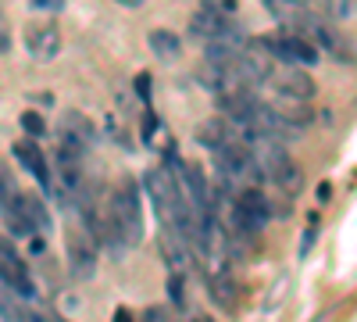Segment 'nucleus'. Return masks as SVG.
I'll return each instance as SVG.
<instances>
[{
  "mask_svg": "<svg viewBox=\"0 0 357 322\" xmlns=\"http://www.w3.org/2000/svg\"><path fill=\"white\" fill-rule=\"evenodd\" d=\"M107 208H111V219H114L118 233H122L126 247L143 244V193H139V183L132 180V175L118 180Z\"/></svg>",
  "mask_w": 357,
  "mask_h": 322,
  "instance_id": "nucleus-1",
  "label": "nucleus"
},
{
  "mask_svg": "<svg viewBox=\"0 0 357 322\" xmlns=\"http://www.w3.org/2000/svg\"><path fill=\"white\" fill-rule=\"evenodd\" d=\"M289 29H304V40L307 43H314V50L321 54H333L336 57V61L340 65H354L357 61V50H354V43L340 33V29L333 25V22H325L321 15H311V11H301V15H296V22L289 25Z\"/></svg>",
  "mask_w": 357,
  "mask_h": 322,
  "instance_id": "nucleus-2",
  "label": "nucleus"
},
{
  "mask_svg": "<svg viewBox=\"0 0 357 322\" xmlns=\"http://www.w3.org/2000/svg\"><path fill=\"white\" fill-rule=\"evenodd\" d=\"M0 286L15 298H33V276H29V261L18 254L15 240L0 233Z\"/></svg>",
  "mask_w": 357,
  "mask_h": 322,
  "instance_id": "nucleus-3",
  "label": "nucleus"
},
{
  "mask_svg": "<svg viewBox=\"0 0 357 322\" xmlns=\"http://www.w3.org/2000/svg\"><path fill=\"white\" fill-rule=\"evenodd\" d=\"M264 47H268V54H272L279 65H293V68L318 65V50H314V43H307L301 33H286V29H282L279 36L264 40Z\"/></svg>",
  "mask_w": 357,
  "mask_h": 322,
  "instance_id": "nucleus-4",
  "label": "nucleus"
},
{
  "mask_svg": "<svg viewBox=\"0 0 357 322\" xmlns=\"http://www.w3.org/2000/svg\"><path fill=\"white\" fill-rule=\"evenodd\" d=\"M65 251H68V269H72L75 279H89L97 272V244L86 229L72 226L65 233Z\"/></svg>",
  "mask_w": 357,
  "mask_h": 322,
  "instance_id": "nucleus-5",
  "label": "nucleus"
},
{
  "mask_svg": "<svg viewBox=\"0 0 357 322\" xmlns=\"http://www.w3.org/2000/svg\"><path fill=\"white\" fill-rule=\"evenodd\" d=\"M264 86H272L279 97H286V104H289V101H307V97H314V90H318L314 79H311L304 68H293V65H275Z\"/></svg>",
  "mask_w": 357,
  "mask_h": 322,
  "instance_id": "nucleus-6",
  "label": "nucleus"
},
{
  "mask_svg": "<svg viewBox=\"0 0 357 322\" xmlns=\"http://www.w3.org/2000/svg\"><path fill=\"white\" fill-rule=\"evenodd\" d=\"M25 50L36 61H54L61 54V29L54 22H29L25 25Z\"/></svg>",
  "mask_w": 357,
  "mask_h": 322,
  "instance_id": "nucleus-7",
  "label": "nucleus"
},
{
  "mask_svg": "<svg viewBox=\"0 0 357 322\" xmlns=\"http://www.w3.org/2000/svg\"><path fill=\"white\" fill-rule=\"evenodd\" d=\"M15 158L22 161V168L33 175V180L47 190V193H54V180H50V165H47V158H43V147L36 140H18L15 143Z\"/></svg>",
  "mask_w": 357,
  "mask_h": 322,
  "instance_id": "nucleus-8",
  "label": "nucleus"
},
{
  "mask_svg": "<svg viewBox=\"0 0 357 322\" xmlns=\"http://www.w3.org/2000/svg\"><path fill=\"white\" fill-rule=\"evenodd\" d=\"M57 140H68V143H75V147L89 151L97 143V129H93V122H89L86 115L65 111L61 115V126H57Z\"/></svg>",
  "mask_w": 357,
  "mask_h": 322,
  "instance_id": "nucleus-9",
  "label": "nucleus"
},
{
  "mask_svg": "<svg viewBox=\"0 0 357 322\" xmlns=\"http://www.w3.org/2000/svg\"><path fill=\"white\" fill-rule=\"evenodd\" d=\"M197 143H200V147H207L211 154H218V151L229 147V143H240V140H236L232 122H225V119H207V122L197 129Z\"/></svg>",
  "mask_w": 357,
  "mask_h": 322,
  "instance_id": "nucleus-10",
  "label": "nucleus"
},
{
  "mask_svg": "<svg viewBox=\"0 0 357 322\" xmlns=\"http://www.w3.org/2000/svg\"><path fill=\"white\" fill-rule=\"evenodd\" d=\"M151 50L158 57H165V61H175V57L183 54V40L175 33H168V29H151Z\"/></svg>",
  "mask_w": 357,
  "mask_h": 322,
  "instance_id": "nucleus-11",
  "label": "nucleus"
},
{
  "mask_svg": "<svg viewBox=\"0 0 357 322\" xmlns=\"http://www.w3.org/2000/svg\"><path fill=\"white\" fill-rule=\"evenodd\" d=\"M22 208H25V219H29V226H33V233H50V212H47V204L40 197L22 193Z\"/></svg>",
  "mask_w": 357,
  "mask_h": 322,
  "instance_id": "nucleus-12",
  "label": "nucleus"
},
{
  "mask_svg": "<svg viewBox=\"0 0 357 322\" xmlns=\"http://www.w3.org/2000/svg\"><path fill=\"white\" fill-rule=\"evenodd\" d=\"M207 283H211V298H215L222 308H232V305H236V286H232L229 272H215V276H207Z\"/></svg>",
  "mask_w": 357,
  "mask_h": 322,
  "instance_id": "nucleus-13",
  "label": "nucleus"
},
{
  "mask_svg": "<svg viewBox=\"0 0 357 322\" xmlns=\"http://www.w3.org/2000/svg\"><path fill=\"white\" fill-rule=\"evenodd\" d=\"M22 190L15 186V180H11V172H8V165L0 161V208H8V204L18 197Z\"/></svg>",
  "mask_w": 357,
  "mask_h": 322,
  "instance_id": "nucleus-14",
  "label": "nucleus"
},
{
  "mask_svg": "<svg viewBox=\"0 0 357 322\" xmlns=\"http://www.w3.org/2000/svg\"><path fill=\"white\" fill-rule=\"evenodd\" d=\"M22 129H25V140H40L47 133V126H43V119H40L36 111H25L22 115Z\"/></svg>",
  "mask_w": 357,
  "mask_h": 322,
  "instance_id": "nucleus-15",
  "label": "nucleus"
},
{
  "mask_svg": "<svg viewBox=\"0 0 357 322\" xmlns=\"http://www.w3.org/2000/svg\"><path fill=\"white\" fill-rule=\"evenodd\" d=\"M168 298H172L175 308H183V305H186V294H183V272H172V276H168Z\"/></svg>",
  "mask_w": 357,
  "mask_h": 322,
  "instance_id": "nucleus-16",
  "label": "nucleus"
},
{
  "mask_svg": "<svg viewBox=\"0 0 357 322\" xmlns=\"http://www.w3.org/2000/svg\"><path fill=\"white\" fill-rule=\"evenodd\" d=\"M8 50H11V22L0 11V54H8Z\"/></svg>",
  "mask_w": 357,
  "mask_h": 322,
  "instance_id": "nucleus-17",
  "label": "nucleus"
},
{
  "mask_svg": "<svg viewBox=\"0 0 357 322\" xmlns=\"http://www.w3.org/2000/svg\"><path fill=\"white\" fill-rule=\"evenodd\" d=\"M143 322H175L168 308H146L143 312Z\"/></svg>",
  "mask_w": 357,
  "mask_h": 322,
  "instance_id": "nucleus-18",
  "label": "nucleus"
},
{
  "mask_svg": "<svg viewBox=\"0 0 357 322\" xmlns=\"http://www.w3.org/2000/svg\"><path fill=\"white\" fill-rule=\"evenodd\" d=\"M329 18H347L350 15V4H340V0H329V8H325Z\"/></svg>",
  "mask_w": 357,
  "mask_h": 322,
  "instance_id": "nucleus-19",
  "label": "nucleus"
},
{
  "mask_svg": "<svg viewBox=\"0 0 357 322\" xmlns=\"http://www.w3.org/2000/svg\"><path fill=\"white\" fill-rule=\"evenodd\" d=\"M29 8H36V11H61V0H29Z\"/></svg>",
  "mask_w": 357,
  "mask_h": 322,
  "instance_id": "nucleus-20",
  "label": "nucleus"
},
{
  "mask_svg": "<svg viewBox=\"0 0 357 322\" xmlns=\"http://www.w3.org/2000/svg\"><path fill=\"white\" fill-rule=\"evenodd\" d=\"M114 322H132V315H129L126 308H118V312H114Z\"/></svg>",
  "mask_w": 357,
  "mask_h": 322,
  "instance_id": "nucleus-21",
  "label": "nucleus"
},
{
  "mask_svg": "<svg viewBox=\"0 0 357 322\" xmlns=\"http://www.w3.org/2000/svg\"><path fill=\"white\" fill-rule=\"evenodd\" d=\"M43 322H68L65 315H43Z\"/></svg>",
  "mask_w": 357,
  "mask_h": 322,
  "instance_id": "nucleus-22",
  "label": "nucleus"
},
{
  "mask_svg": "<svg viewBox=\"0 0 357 322\" xmlns=\"http://www.w3.org/2000/svg\"><path fill=\"white\" fill-rule=\"evenodd\" d=\"M0 322H8V312H4V305H0Z\"/></svg>",
  "mask_w": 357,
  "mask_h": 322,
  "instance_id": "nucleus-23",
  "label": "nucleus"
},
{
  "mask_svg": "<svg viewBox=\"0 0 357 322\" xmlns=\"http://www.w3.org/2000/svg\"><path fill=\"white\" fill-rule=\"evenodd\" d=\"M197 322H215V319H197Z\"/></svg>",
  "mask_w": 357,
  "mask_h": 322,
  "instance_id": "nucleus-24",
  "label": "nucleus"
}]
</instances>
